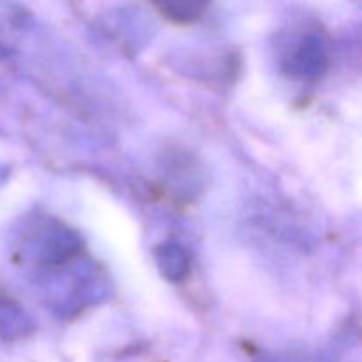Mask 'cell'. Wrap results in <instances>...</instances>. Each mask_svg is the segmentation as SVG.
Masks as SVG:
<instances>
[{
	"label": "cell",
	"mask_w": 362,
	"mask_h": 362,
	"mask_svg": "<svg viewBox=\"0 0 362 362\" xmlns=\"http://www.w3.org/2000/svg\"><path fill=\"white\" fill-rule=\"evenodd\" d=\"M279 66L297 80H318L329 66L327 46L318 32H292L283 39Z\"/></svg>",
	"instance_id": "cell-1"
},
{
	"label": "cell",
	"mask_w": 362,
	"mask_h": 362,
	"mask_svg": "<svg viewBox=\"0 0 362 362\" xmlns=\"http://www.w3.org/2000/svg\"><path fill=\"white\" fill-rule=\"evenodd\" d=\"M81 239L73 228L59 221H48L28 240L27 253L45 267H60L80 255Z\"/></svg>",
	"instance_id": "cell-2"
},
{
	"label": "cell",
	"mask_w": 362,
	"mask_h": 362,
	"mask_svg": "<svg viewBox=\"0 0 362 362\" xmlns=\"http://www.w3.org/2000/svg\"><path fill=\"white\" fill-rule=\"evenodd\" d=\"M32 25V13L20 0H0V60L16 55Z\"/></svg>",
	"instance_id": "cell-3"
},
{
	"label": "cell",
	"mask_w": 362,
	"mask_h": 362,
	"mask_svg": "<svg viewBox=\"0 0 362 362\" xmlns=\"http://www.w3.org/2000/svg\"><path fill=\"white\" fill-rule=\"evenodd\" d=\"M152 21L138 9H122L115 14L106 16L103 23L105 34H110L124 45H133L138 49V42L147 41L151 35Z\"/></svg>",
	"instance_id": "cell-4"
},
{
	"label": "cell",
	"mask_w": 362,
	"mask_h": 362,
	"mask_svg": "<svg viewBox=\"0 0 362 362\" xmlns=\"http://www.w3.org/2000/svg\"><path fill=\"white\" fill-rule=\"evenodd\" d=\"M154 260L163 278L170 283H182L191 272L189 253L175 240L159 244L154 250Z\"/></svg>",
	"instance_id": "cell-5"
},
{
	"label": "cell",
	"mask_w": 362,
	"mask_h": 362,
	"mask_svg": "<svg viewBox=\"0 0 362 362\" xmlns=\"http://www.w3.org/2000/svg\"><path fill=\"white\" fill-rule=\"evenodd\" d=\"M163 16L173 23H193L209 6V0H152Z\"/></svg>",
	"instance_id": "cell-6"
},
{
	"label": "cell",
	"mask_w": 362,
	"mask_h": 362,
	"mask_svg": "<svg viewBox=\"0 0 362 362\" xmlns=\"http://www.w3.org/2000/svg\"><path fill=\"white\" fill-rule=\"evenodd\" d=\"M32 331H34V322L20 306L7 303L0 306V334L4 338H25Z\"/></svg>",
	"instance_id": "cell-7"
}]
</instances>
